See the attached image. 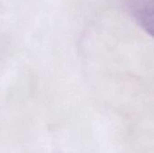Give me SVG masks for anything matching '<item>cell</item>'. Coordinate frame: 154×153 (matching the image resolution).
<instances>
[{
  "label": "cell",
  "instance_id": "cell-1",
  "mask_svg": "<svg viewBox=\"0 0 154 153\" xmlns=\"http://www.w3.org/2000/svg\"><path fill=\"white\" fill-rule=\"evenodd\" d=\"M132 14L141 26L152 34L153 25V0H129Z\"/></svg>",
  "mask_w": 154,
  "mask_h": 153
}]
</instances>
